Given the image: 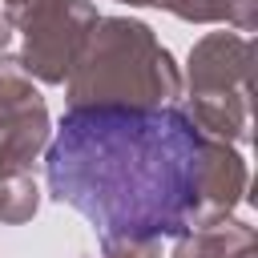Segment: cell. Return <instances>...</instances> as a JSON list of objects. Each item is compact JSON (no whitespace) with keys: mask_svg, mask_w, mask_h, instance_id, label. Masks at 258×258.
<instances>
[{"mask_svg":"<svg viewBox=\"0 0 258 258\" xmlns=\"http://www.w3.org/2000/svg\"><path fill=\"white\" fill-rule=\"evenodd\" d=\"M202 153L206 133L181 109L85 105L64 113L44 177L101 242H157L202 226Z\"/></svg>","mask_w":258,"mask_h":258,"instance_id":"6da1fadb","label":"cell"},{"mask_svg":"<svg viewBox=\"0 0 258 258\" xmlns=\"http://www.w3.org/2000/svg\"><path fill=\"white\" fill-rule=\"evenodd\" d=\"M177 93H181V77L173 56L153 40L145 24L125 16L97 20L69 73L73 109H85V105L157 109Z\"/></svg>","mask_w":258,"mask_h":258,"instance_id":"7a4b0ae2","label":"cell"},{"mask_svg":"<svg viewBox=\"0 0 258 258\" xmlns=\"http://www.w3.org/2000/svg\"><path fill=\"white\" fill-rule=\"evenodd\" d=\"M250 40L234 32H214L189 52L194 101H250Z\"/></svg>","mask_w":258,"mask_h":258,"instance_id":"5b68a950","label":"cell"},{"mask_svg":"<svg viewBox=\"0 0 258 258\" xmlns=\"http://www.w3.org/2000/svg\"><path fill=\"white\" fill-rule=\"evenodd\" d=\"M36 214V185L24 173H0V222H24Z\"/></svg>","mask_w":258,"mask_h":258,"instance_id":"ba28073f","label":"cell"},{"mask_svg":"<svg viewBox=\"0 0 258 258\" xmlns=\"http://www.w3.org/2000/svg\"><path fill=\"white\" fill-rule=\"evenodd\" d=\"M125 4H153V0H125Z\"/></svg>","mask_w":258,"mask_h":258,"instance_id":"8fae6325","label":"cell"},{"mask_svg":"<svg viewBox=\"0 0 258 258\" xmlns=\"http://www.w3.org/2000/svg\"><path fill=\"white\" fill-rule=\"evenodd\" d=\"M105 258H157V242H101Z\"/></svg>","mask_w":258,"mask_h":258,"instance_id":"9c48e42d","label":"cell"},{"mask_svg":"<svg viewBox=\"0 0 258 258\" xmlns=\"http://www.w3.org/2000/svg\"><path fill=\"white\" fill-rule=\"evenodd\" d=\"M12 40V24H8V16L0 12V52H4V44Z\"/></svg>","mask_w":258,"mask_h":258,"instance_id":"30bf717a","label":"cell"},{"mask_svg":"<svg viewBox=\"0 0 258 258\" xmlns=\"http://www.w3.org/2000/svg\"><path fill=\"white\" fill-rule=\"evenodd\" d=\"M48 141V113L20 60L0 56V173H24Z\"/></svg>","mask_w":258,"mask_h":258,"instance_id":"277c9868","label":"cell"},{"mask_svg":"<svg viewBox=\"0 0 258 258\" xmlns=\"http://www.w3.org/2000/svg\"><path fill=\"white\" fill-rule=\"evenodd\" d=\"M4 16L8 24H20L28 40L20 69L48 85H60L73 73L93 24L101 20L89 0H4Z\"/></svg>","mask_w":258,"mask_h":258,"instance_id":"3957f363","label":"cell"},{"mask_svg":"<svg viewBox=\"0 0 258 258\" xmlns=\"http://www.w3.org/2000/svg\"><path fill=\"white\" fill-rule=\"evenodd\" d=\"M173 258H254V230L234 218L206 222V226L181 234Z\"/></svg>","mask_w":258,"mask_h":258,"instance_id":"8992f818","label":"cell"},{"mask_svg":"<svg viewBox=\"0 0 258 258\" xmlns=\"http://www.w3.org/2000/svg\"><path fill=\"white\" fill-rule=\"evenodd\" d=\"M181 20H230L242 32L254 28V0H153Z\"/></svg>","mask_w":258,"mask_h":258,"instance_id":"52a82bcc","label":"cell"}]
</instances>
